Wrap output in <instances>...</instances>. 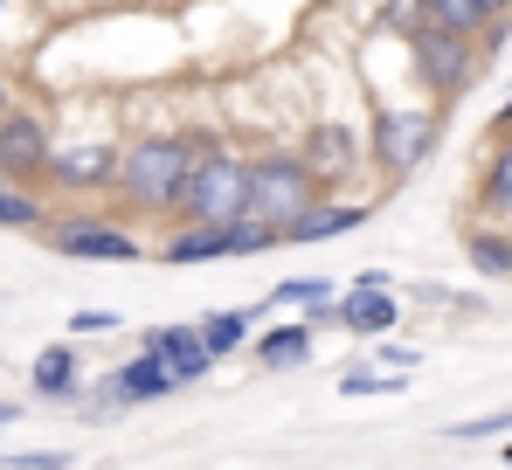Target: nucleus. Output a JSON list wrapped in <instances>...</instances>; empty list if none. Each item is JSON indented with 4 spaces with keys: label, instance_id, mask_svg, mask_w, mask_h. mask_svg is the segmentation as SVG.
Segmentation results:
<instances>
[{
    "label": "nucleus",
    "instance_id": "6",
    "mask_svg": "<svg viewBox=\"0 0 512 470\" xmlns=\"http://www.w3.org/2000/svg\"><path fill=\"white\" fill-rule=\"evenodd\" d=\"M42 242L70 263H139L146 256L139 222H118V215H63L42 229Z\"/></svg>",
    "mask_w": 512,
    "mask_h": 470
},
{
    "label": "nucleus",
    "instance_id": "31",
    "mask_svg": "<svg viewBox=\"0 0 512 470\" xmlns=\"http://www.w3.org/2000/svg\"><path fill=\"white\" fill-rule=\"evenodd\" d=\"M7 111H14V77L0 70V118H7Z\"/></svg>",
    "mask_w": 512,
    "mask_h": 470
},
{
    "label": "nucleus",
    "instance_id": "22",
    "mask_svg": "<svg viewBox=\"0 0 512 470\" xmlns=\"http://www.w3.org/2000/svg\"><path fill=\"white\" fill-rule=\"evenodd\" d=\"M402 388H409V374H395V367H388V374H340L346 401H395Z\"/></svg>",
    "mask_w": 512,
    "mask_h": 470
},
{
    "label": "nucleus",
    "instance_id": "5",
    "mask_svg": "<svg viewBox=\"0 0 512 470\" xmlns=\"http://www.w3.org/2000/svg\"><path fill=\"white\" fill-rule=\"evenodd\" d=\"M319 194H326V187L312 180V166H305L298 146H256V153H250V215L277 222V229H291Z\"/></svg>",
    "mask_w": 512,
    "mask_h": 470
},
{
    "label": "nucleus",
    "instance_id": "35",
    "mask_svg": "<svg viewBox=\"0 0 512 470\" xmlns=\"http://www.w3.org/2000/svg\"><path fill=\"white\" fill-rule=\"evenodd\" d=\"M506 464H512V443H506Z\"/></svg>",
    "mask_w": 512,
    "mask_h": 470
},
{
    "label": "nucleus",
    "instance_id": "27",
    "mask_svg": "<svg viewBox=\"0 0 512 470\" xmlns=\"http://www.w3.org/2000/svg\"><path fill=\"white\" fill-rule=\"evenodd\" d=\"M125 325V312H70V332L77 339H97V332H118Z\"/></svg>",
    "mask_w": 512,
    "mask_h": 470
},
{
    "label": "nucleus",
    "instance_id": "18",
    "mask_svg": "<svg viewBox=\"0 0 512 470\" xmlns=\"http://www.w3.org/2000/svg\"><path fill=\"white\" fill-rule=\"evenodd\" d=\"M49 222H56V215H49V187H28V180H7V187H0V229L42 235Z\"/></svg>",
    "mask_w": 512,
    "mask_h": 470
},
{
    "label": "nucleus",
    "instance_id": "4",
    "mask_svg": "<svg viewBox=\"0 0 512 470\" xmlns=\"http://www.w3.org/2000/svg\"><path fill=\"white\" fill-rule=\"evenodd\" d=\"M436 132H443V104H381L374 111V132H367V153H374V180H409L416 166H429L436 153Z\"/></svg>",
    "mask_w": 512,
    "mask_h": 470
},
{
    "label": "nucleus",
    "instance_id": "30",
    "mask_svg": "<svg viewBox=\"0 0 512 470\" xmlns=\"http://www.w3.org/2000/svg\"><path fill=\"white\" fill-rule=\"evenodd\" d=\"M492 139H512V97L499 104V118H492Z\"/></svg>",
    "mask_w": 512,
    "mask_h": 470
},
{
    "label": "nucleus",
    "instance_id": "20",
    "mask_svg": "<svg viewBox=\"0 0 512 470\" xmlns=\"http://www.w3.org/2000/svg\"><path fill=\"white\" fill-rule=\"evenodd\" d=\"M429 21L450 28V35H485L499 21V7L492 0H429Z\"/></svg>",
    "mask_w": 512,
    "mask_h": 470
},
{
    "label": "nucleus",
    "instance_id": "21",
    "mask_svg": "<svg viewBox=\"0 0 512 470\" xmlns=\"http://www.w3.org/2000/svg\"><path fill=\"white\" fill-rule=\"evenodd\" d=\"M250 318H256V312H208V318H201V339H208V353H215V360L243 353V346H250Z\"/></svg>",
    "mask_w": 512,
    "mask_h": 470
},
{
    "label": "nucleus",
    "instance_id": "17",
    "mask_svg": "<svg viewBox=\"0 0 512 470\" xmlns=\"http://www.w3.org/2000/svg\"><path fill=\"white\" fill-rule=\"evenodd\" d=\"M464 256L485 284H512V222H471L464 229Z\"/></svg>",
    "mask_w": 512,
    "mask_h": 470
},
{
    "label": "nucleus",
    "instance_id": "3",
    "mask_svg": "<svg viewBox=\"0 0 512 470\" xmlns=\"http://www.w3.org/2000/svg\"><path fill=\"white\" fill-rule=\"evenodd\" d=\"M402 49H409V70H416V83L429 90V104H457L471 83L485 77V49H478V35H450V28L423 21Z\"/></svg>",
    "mask_w": 512,
    "mask_h": 470
},
{
    "label": "nucleus",
    "instance_id": "32",
    "mask_svg": "<svg viewBox=\"0 0 512 470\" xmlns=\"http://www.w3.org/2000/svg\"><path fill=\"white\" fill-rule=\"evenodd\" d=\"M7 422H21V408H14V401H0V429H7Z\"/></svg>",
    "mask_w": 512,
    "mask_h": 470
},
{
    "label": "nucleus",
    "instance_id": "1",
    "mask_svg": "<svg viewBox=\"0 0 512 470\" xmlns=\"http://www.w3.org/2000/svg\"><path fill=\"white\" fill-rule=\"evenodd\" d=\"M208 132H139L118 153V208L125 222H180V194L194 180V159Z\"/></svg>",
    "mask_w": 512,
    "mask_h": 470
},
{
    "label": "nucleus",
    "instance_id": "34",
    "mask_svg": "<svg viewBox=\"0 0 512 470\" xmlns=\"http://www.w3.org/2000/svg\"><path fill=\"white\" fill-rule=\"evenodd\" d=\"M492 7H499V14H512V0H492Z\"/></svg>",
    "mask_w": 512,
    "mask_h": 470
},
{
    "label": "nucleus",
    "instance_id": "23",
    "mask_svg": "<svg viewBox=\"0 0 512 470\" xmlns=\"http://www.w3.org/2000/svg\"><path fill=\"white\" fill-rule=\"evenodd\" d=\"M319 298H340V291H333V277H284L263 305H270V312H284V305H319Z\"/></svg>",
    "mask_w": 512,
    "mask_h": 470
},
{
    "label": "nucleus",
    "instance_id": "15",
    "mask_svg": "<svg viewBox=\"0 0 512 470\" xmlns=\"http://www.w3.org/2000/svg\"><path fill=\"white\" fill-rule=\"evenodd\" d=\"M256 367H312V353H319V325L312 318H298V325H270V332H256L250 339Z\"/></svg>",
    "mask_w": 512,
    "mask_h": 470
},
{
    "label": "nucleus",
    "instance_id": "14",
    "mask_svg": "<svg viewBox=\"0 0 512 470\" xmlns=\"http://www.w3.org/2000/svg\"><path fill=\"white\" fill-rule=\"evenodd\" d=\"M374 222V201H333V194H319L291 229H284V242H333V235H353Z\"/></svg>",
    "mask_w": 512,
    "mask_h": 470
},
{
    "label": "nucleus",
    "instance_id": "13",
    "mask_svg": "<svg viewBox=\"0 0 512 470\" xmlns=\"http://www.w3.org/2000/svg\"><path fill=\"white\" fill-rule=\"evenodd\" d=\"M28 388H35V401H84V360H77V346L70 339H56V346H42L35 353V367H28Z\"/></svg>",
    "mask_w": 512,
    "mask_h": 470
},
{
    "label": "nucleus",
    "instance_id": "10",
    "mask_svg": "<svg viewBox=\"0 0 512 470\" xmlns=\"http://www.w3.org/2000/svg\"><path fill=\"white\" fill-rule=\"evenodd\" d=\"M402 318H409V298L395 284H346L340 291V332H353V339H388V332H402Z\"/></svg>",
    "mask_w": 512,
    "mask_h": 470
},
{
    "label": "nucleus",
    "instance_id": "25",
    "mask_svg": "<svg viewBox=\"0 0 512 470\" xmlns=\"http://www.w3.org/2000/svg\"><path fill=\"white\" fill-rule=\"evenodd\" d=\"M423 21H429V0H381V28H388V35H402V42H409Z\"/></svg>",
    "mask_w": 512,
    "mask_h": 470
},
{
    "label": "nucleus",
    "instance_id": "2",
    "mask_svg": "<svg viewBox=\"0 0 512 470\" xmlns=\"http://www.w3.org/2000/svg\"><path fill=\"white\" fill-rule=\"evenodd\" d=\"M243 215H250V153L236 139L208 132L194 180L180 194V222H243Z\"/></svg>",
    "mask_w": 512,
    "mask_h": 470
},
{
    "label": "nucleus",
    "instance_id": "7",
    "mask_svg": "<svg viewBox=\"0 0 512 470\" xmlns=\"http://www.w3.org/2000/svg\"><path fill=\"white\" fill-rule=\"evenodd\" d=\"M49 159H56V132L42 111L14 104L0 118V173L7 180H28V187H49Z\"/></svg>",
    "mask_w": 512,
    "mask_h": 470
},
{
    "label": "nucleus",
    "instance_id": "8",
    "mask_svg": "<svg viewBox=\"0 0 512 470\" xmlns=\"http://www.w3.org/2000/svg\"><path fill=\"white\" fill-rule=\"evenodd\" d=\"M118 139H56L49 194H111L118 187Z\"/></svg>",
    "mask_w": 512,
    "mask_h": 470
},
{
    "label": "nucleus",
    "instance_id": "9",
    "mask_svg": "<svg viewBox=\"0 0 512 470\" xmlns=\"http://www.w3.org/2000/svg\"><path fill=\"white\" fill-rule=\"evenodd\" d=\"M298 153H305V166H312V180L326 187V194H340L346 180L360 173V166H374V153H367V139L346 125V118H319L305 139H298Z\"/></svg>",
    "mask_w": 512,
    "mask_h": 470
},
{
    "label": "nucleus",
    "instance_id": "24",
    "mask_svg": "<svg viewBox=\"0 0 512 470\" xmlns=\"http://www.w3.org/2000/svg\"><path fill=\"white\" fill-rule=\"evenodd\" d=\"M492 436H512V401H506V408H492V415L450 422V443H492Z\"/></svg>",
    "mask_w": 512,
    "mask_h": 470
},
{
    "label": "nucleus",
    "instance_id": "11",
    "mask_svg": "<svg viewBox=\"0 0 512 470\" xmlns=\"http://www.w3.org/2000/svg\"><path fill=\"white\" fill-rule=\"evenodd\" d=\"M153 256L173 263V270H194V263H236V242H229V222H167V235H160Z\"/></svg>",
    "mask_w": 512,
    "mask_h": 470
},
{
    "label": "nucleus",
    "instance_id": "36",
    "mask_svg": "<svg viewBox=\"0 0 512 470\" xmlns=\"http://www.w3.org/2000/svg\"><path fill=\"white\" fill-rule=\"evenodd\" d=\"M0 187H7V173H0Z\"/></svg>",
    "mask_w": 512,
    "mask_h": 470
},
{
    "label": "nucleus",
    "instance_id": "16",
    "mask_svg": "<svg viewBox=\"0 0 512 470\" xmlns=\"http://www.w3.org/2000/svg\"><path fill=\"white\" fill-rule=\"evenodd\" d=\"M111 374H118V388H125V401H132V408H146V401H167V394H180L173 367L160 360V353H153V346H139V353H132V360H118Z\"/></svg>",
    "mask_w": 512,
    "mask_h": 470
},
{
    "label": "nucleus",
    "instance_id": "29",
    "mask_svg": "<svg viewBox=\"0 0 512 470\" xmlns=\"http://www.w3.org/2000/svg\"><path fill=\"white\" fill-rule=\"evenodd\" d=\"M14 470H63L70 464V450H21V457H7Z\"/></svg>",
    "mask_w": 512,
    "mask_h": 470
},
{
    "label": "nucleus",
    "instance_id": "28",
    "mask_svg": "<svg viewBox=\"0 0 512 470\" xmlns=\"http://www.w3.org/2000/svg\"><path fill=\"white\" fill-rule=\"evenodd\" d=\"M402 298H416V305H471V298H457L450 284H436V277H423V284H409Z\"/></svg>",
    "mask_w": 512,
    "mask_h": 470
},
{
    "label": "nucleus",
    "instance_id": "26",
    "mask_svg": "<svg viewBox=\"0 0 512 470\" xmlns=\"http://www.w3.org/2000/svg\"><path fill=\"white\" fill-rule=\"evenodd\" d=\"M381 367H395V374H409V367H423V346H409V339H381Z\"/></svg>",
    "mask_w": 512,
    "mask_h": 470
},
{
    "label": "nucleus",
    "instance_id": "19",
    "mask_svg": "<svg viewBox=\"0 0 512 470\" xmlns=\"http://www.w3.org/2000/svg\"><path fill=\"white\" fill-rule=\"evenodd\" d=\"M478 208L492 222H512V139H499L485 153V173H478Z\"/></svg>",
    "mask_w": 512,
    "mask_h": 470
},
{
    "label": "nucleus",
    "instance_id": "33",
    "mask_svg": "<svg viewBox=\"0 0 512 470\" xmlns=\"http://www.w3.org/2000/svg\"><path fill=\"white\" fill-rule=\"evenodd\" d=\"M7 7H14V0H0V42H7Z\"/></svg>",
    "mask_w": 512,
    "mask_h": 470
},
{
    "label": "nucleus",
    "instance_id": "12",
    "mask_svg": "<svg viewBox=\"0 0 512 470\" xmlns=\"http://www.w3.org/2000/svg\"><path fill=\"white\" fill-rule=\"evenodd\" d=\"M139 346H153V353L167 360V367H173V381H180V388H201V381H208V374L222 367V360L208 353V339H201V325H153V332H146Z\"/></svg>",
    "mask_w": 512,
    "mask_h": 470
}]
</instances>
